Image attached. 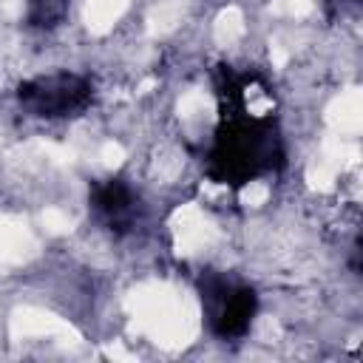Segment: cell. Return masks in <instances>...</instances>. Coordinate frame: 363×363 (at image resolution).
<instances>
[{
	"label": "cell",
	"instance_id": "277c9868",
	"mask_svg": "<svg viewBox=\"0 0 363 363\" xmlns=\"http://www.w3.org/2000/svg\"><path fill=\"white\" fill-rule=\"evenodd\" d=\"M91 201H94L96 216L108 227H116V230L128 227L136 216V196L122 179H108V182L96 184Z\"/></svg>",
	"mask_w": 363,
	"mask_h": 363
},
{
	"label": "cell",
	"instance_id": "3957f363",
	"mask_svg": "<svg viewBox=\"0 0 363 363\" xmlns=\"http://www.w3.org/2000/svg\"><path fill=\"white\" fill-rule=\"evenodd\" d=\"M20 105L34 116H68L91 99V85L77 74H48L20 85Z\"/></svg>",
	"mask_w": 363,
	"mask_h": 363
},
{
	"label": "cell",
	"instance_id": "6da1fadb",
	"mask_svg": "<svg viewBox=\"0 0 363 363\" xmlns=\"http://www.w3.org/2000/svg\"><path fill=\"white\" fill-rule=\"evenodd\" d=\"M278 150L272 125L264 119H233L218 133L213 147V176L241 184L250 176L272 167Z\"/></svg>",
	"mask_w": 363,
	"mask_h": 363
},
{
	"label": "cell",
	"instance_id": "7a4b0ae2",
	"mask_svg": "<svg viewBox=\"0 0 363 363\" xmlns=\"http://www.w3.org/2000/svg\"><path fill=\"white\" fill-rule=\"evenodd\" d=\"M201 301L207 309V320L218 337H238L250 329L255 315V292L230 278L210 275L201 286Z\"/></svg>",
	"mask_w": 363,
	"mask_h": 363
}]
</instances>
